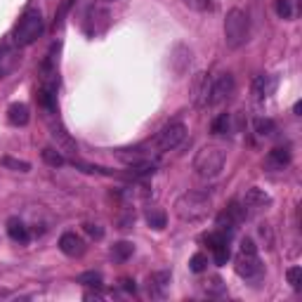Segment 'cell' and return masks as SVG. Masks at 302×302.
Listing matches in <instances>:
<instances>
[{"mask_svg":"<svg viewBox=\"0 0 302 302\" xmlns=\"http://www.w3.org/2000/svg\"><path fill=\"white\" fill-rule=\"evenodd\" d=\"M40 156H43V160L50 165V168H62L64 163H66L62 153H59L57 149H52V147H45V149L40 151Z\"/></svg>","mask_w":302,"mask_h":302,"instance_id":"obj_22","label":"cell"},{"mask_svg":"<svg viewBox=\"0 0 302 302\" xmlns=\"http://www.w3.org/2000/svg\"><path fill=\"white\" fill-rule=\"evenodd\" d=\"M234 95V76L222 73L213 78V90H210V104H222Z\"/></svg>","mask_w":302,"mask_h":302,"instance_id":"obj_9","label":"cell"},{"mask_svg":"<svg viewBox=\"0 0 302 302\" xmlns=\"http://www.w3.org/2000/svg\"><path fill=\"white\" fill-rule=\"evenodd\" d=\"M111 2H114V0H111Z\"/></svg>","mask_w":302,"mask_h":302,"instance_id":"obj_38","label":"cell"},{"mask_svg":"<svg viewBox=\"0 0 302 302\" xmlns=\"http://www.w3.org/2000/svg\"><path fill=\"white\" fill-rule=\"evenodd\" d=\"M83 229H85V234H90V236H92V239H102V236H104V229H102V227H99V224H83Z\"/></svg>","mask_w":302,"mask_h":302,"instance_id":"obj_34","label":"cell"},{"mask_svg":"<svg viewBox=\"0 0 302 302\" xmlns=\"http://www.w3.org/2000/svg\"><path fill=\"white\" fill-rule=\"evenodd\" d=\"M224 160H227V153H224L220 147H203V149L196 153L194 158V170L198 177L203 179H213L217 177L224 168Z\"/></svg>","mask_w":302,"mask_h":302,"instance_id":"obj_3","label":"cell"},{"mask_svg":"<svg viewBox=\"0 0 302 302\" xmlns=\"http://www.w3.org/2000/svg\"><path fill=\"white\" fill-rule=\"evenodd\" d=\"M45 31V24H43V14H40V9H26L21 19H19V24L14 26V45L19 47H28L31 43H36L38 38L43 36Z\"/></svg>","mask_w":302,"mask_h":302,"instance_id":"obj_2","label":"cell"},{"mask_svg":"<svg viewBox=\"0 0 302 302\" xmlns=\"http://www.w3.org/2000/svg\"><path fill=\"white\" fill-rule=\"evenodd\" d=\"M76 281L83 286H88V288H102V274H99V272H83Z\"/></svg>","mask_w":302,"mask_h":302,"instance_id":"obj_26","label":"cell"},{"mask_svg":"<svg viewBox=\"0 0 302 302\" xmlns=\"http://www.w3.org/2000/svg\"><path fill=\"white\" fill-rule=\"evenodd\" d=\"M59 250H62L64 255H69V258H80L85 253V243L73 231H66V234H62V239H59Z\"/></svg>","mask_w":302,"mask_h":302,"instance_id":"obj_12","label":"cell"},{"mask_svg":"<svg viewBox=\"0 0 302 302\" xmlns=\"http://www.w3.org/2000/svg\"><path fill=\"white\" fill-rule=\"evenodd\" d=\"M189 9H194V12H208V9L213 7V2L210 0H182Z\"/></svg>","mask_w":302,"mask_h":302,"instance_id":"obj_33","label":"cell"},{"mask_svg":"<svg viewBox=\"0 0 302 302\" xmlns=\"http://www.w3.org/2000/svg\"><path fill=\"white\" fill-rule=\"evenodd\" d=\"M133 253H135V246L130 241H118L111 248V258H114V262H125V260L133 258Z\"/></svg>","mask_w":302,"mask_h":302,"instance_id":"obj_17","label":"cell"},{"mask_svg":"<svg viewBox=\"0 0 302 302\" xmlns=\"http://www.w3.org/2000/svg\"><path fill=\"white\" fill-rule=\"evenodd\" d=\"M286 276H288V284L293 286L295 291H300V288H302V269H300V267H288Z\"/></svg>","mask_w":302,"mask_h":302,"instance_id":"obj_32","label":"cell"},{"mask_svg":"<svg viewBox=\"0 0 302 302\" xmlns=\"http://www.w3.org/2000/svg\"><path fill=\"white\" fill-rule=\"evenodd\" d=\"M189 267H191V272L201 274V272L208 269V258H205L203 253H196V255H191V260H189Z\"/></svg>","mask_w":302,"mask_h":302,"instance_id":"obj_30","label":"cell"},{"mask_svg":"<svg viewBox=\"0 0 302 302\" xmlns=\"http://www.w3.org/2000/svg\"><path fill=\"white\" fill-rule=\"evenodd\" d=\"M253 128H255V133H258L260 137H269V135L276 133V123L272 118H265V116L255 118V121H253Z\"/></svg>","mask_w":302,"mask_h":302,"instance_id":"obj_20","label":"cell"},{"mask_svg":"<svg viewBox=\"0 0 302 302\" xmlns=\"http://www.w3.org/2000/svg\"><path fill=\"white\" fill-rule=\"evenodd\" d=\"M203 288H205V293L208 295H222L224 291H227V284H224L220 276H210V279L205 281Z\"/></svg>","mask_w":302,"mask_h":302,"instance_id":"obj_27","label":"cell"},{"mask_svg":"<svg viewBox=\"0 0 302 302\" xmlns=\"http://www.w3.org/2000/svg\"><path fill=\"white\" fill-rule=\"evenodd\" d=\"M144 217H147V224H149L151 229H165V224H168V215L160 208H149Z\"/></svg>","mask_w":302,"mask_h":302,"instance_id":"obj_19","label":"cell"},{"mask_svg":"<svg viewBox=\"0 0 302 302\" xmlns=\"http://www.w3.org/2000/svg\"><path fill=\"white\" fill-rule=\"evenodd\" d=\"M248 40V14L243 9H229L224 19V43L229 50H239Z\"/></svg>","mask_w":302,"mask_h":302,"instance_id":"obj_4","label":"cell"},{"mask_svg":"<svg viewBox=\"0 0 302 302\" xmlns=\"http://www.w3.org/2000/svg\"><path fill=\"white\" fill-rule=\"evenodd\" d=\"M50 130H52V137L54 140H59V144H62L64 149H69L71 153H76V142L66 135V130H64L62 125H50Z\"/></svg>","mask_w":302,"mask_h":302,"instance_id":"obj_21","label":"cell"},{"mask_svg":"<svg viewBox=\"0 0 302 302\" xmlns=\"http://www.w3.org/2000/svg\"><path fill=\"white\" fill-rule=\"evenodd\" d=\"M241 253H258V246L253 243V239H243L241 241Z\"/></svg>","mask_w":302,"mask_h":302,"instance_id":"obj_35","label":"cell"},{"mask_svg":"<svg viewBox=\"0 0 302 302\" xmlns=\"http://www.w3.org/2000/svg\"><path fill=\"white\" fill-rule=\"evenodd\" d=\"M116 156L123 160V163H128V165H135V163H140V160H142V153H140L137 149H121Z\"/></svg>","mask_w":302,"mask_h":302,"instance_id":"obj_28","label":"cell"},{"mask_svg":"<svg viewBox=\"0 0 302 302\" xmlns=\"http://www.w3.org/2000/svg\"><path fill=\"white\" fill-rule=\"evenodd\" d=\"M213 78L210 73H196L194 80H191V99H194V104L198 109L203 107H210V90H213Z\"/></svg>","mask_w":302,"mask_h":302,"instance_id":"obj_6","label":"cell"},{"mask_svg":"<svg viewBox=\"0 0 302 302\" xmlns=\"http://www.w3.org/2000/svg\"><path fill=\"white\" fill-rule=\"evenodd\" d=\"M213 250V260H215V265H227L229 262V258H231V250H229V241H224V243H217L215 248H210Z\"/></svg>","mask_w":302,"mask_h":302,"instance_id":"obj_23","label":"cell"},{"mask_svg":"<svg viewBox=\"0 0 302 302\" xmlns=\"http://www.w3.org/2000/svg\"><path fill=\"white\" fill-rule=\"evenodd\" d=\"M121 286H123V291H128V293H135V291H137V286H135L133 279H121Z\"/></svg>","mask_w":302,"mask_h":302,"instance_id":"obj_36","label":"cell"},{"mask_svg":"<svg viewBox=\"0 0 302 302\" xmlns=\"http://www.w3.org/2000/svg\"><path fill=\"white\" fill-rule=\"evenodd\" d=\"M7 121L12 125H26L28 123V107L26 104H12L7 109Z\"/></svg>","mask_w":302,"mask_h":302,"instance_id":"obj_18","label":"cell"},{"mask_svg":"<svg viewBox=\"0 0 302 302\" xmlns=\"http://www.w3.org/2000/svg\"><path fill=\"white\" fill-rule=\"evenodd\" d=\"M191 66V50L184 43H177L170 50V69L175 76H184Z\"/></svg>","mask_w":302,"mask_h":302,"instance_id":"obj_10","label":"cell"},{"mask_svg":"<svg viewBox=\"0 0 302 302\" xmlns=\"http://www.w3.org/2000/svg\"><path fill=\"white\" fill-rule=\"evenodd\" d=\"M288 163H291V151L286 149V147H276V149H272L269 153H267V160H265V165L269 170H284Z\"/></svg>","mask_w":302,"mask_h":302,"instance_id":"obj_14","label":"cell"},{"mask_svg":"<svg viewBox=\"0 0 302 302\" xmlns=\"http://www.w3.org/2000/svg\"><path fill=\"white\" fill-rule=\"evenodd\" d=\"M243 205L250 210H262L267 205H272V196L267 194L265 189H248L243 196Z\"/></svg>","mask_w":302,"mask_h":302,"instance_id":"obj_13","label":"cell"},{"mask_svg":"<svg viewBox=\"0 0 302 302\" xmlns=\"http://www.w3.org/2000/svg\"><path fill=\"white\" fill-rule=\"evenodd\" d=\"M184 137H187V125L175 121V123H168L158 135H156L153 144H156L160 151H170L184 142Z\"/></svg>","mask_w":302,"mask_h":302,"instance_id":"obj_5","label":"cell"},{"mask_svg":"<svg viewBox=\"0 0 302 302\" xmlns=\"http://www.w3.org/2000/svg\"><path fill=\"white\" fill-rule=\"evenodd\" d=\"M236 274L243 279H260L262 276V262L258 253H241L236 255Z\"/></svg>","mask_w":302,"mask_h":302,"instance_id":"obj_7","label":"cell"},{"mask_svg":"<svg viewBox=\"0 0 302 302\" xmlns=\"http://www.w3.org/2000/svg\"><path fill=\"white\" fill-rule=\"evenodd\" d=\"M272 92H274V80L269 78V76H258V78L253 80V95H255V99H265Z\"/></svg>","mask_w":302,"mask_h":302,"instance_id":"obj_15","label":"cell"},{"mask_svg":"<svg viewBox=\"0 0 302 302\" xmlns=\"http://www.w3.org/2000/svg\"><path fill=\"white\" fill-rule=\"evenodd\" d=\"M2 165L9 170H17V172H28L31 170V165H28L26 160H17V158H12V156H5L2 158Z\"/></svg>","mask_w":302,"mask_h":302,"instance_id":"obj_31","label":"cell"},{"mask_svg":"<svg viewBox=\"0 0 302 302\" xmlns=\"http://www.w3.org/2000/svg\"><path fill=\"white\" fill-rule=\"evenodd\" d=\"M243 220H246V205L234 201V203H229L222 210V213L217 215V227H220V229H224V227H227V231L231 234V231L236 229V227H239Z\"/></svg>","mask_w":302,"mask_h":302,"instance_id":"obj_8","label":"cell"},{"mask_svg":"<svg viewBox=\"0 0 302 302\" xmlns=\"http://www.w3.org/2000/svg\"><path fill=\"white\" fill-rule=\"evenodd\" d=\"M7 234L12 241H17V243H26L28 241V229L26 224L21 222V220H17V217H12L7 222Z\"/></svg>","mask_w":302,"mask_h":302,"instance_id":"obj_16","label":"cell"},{"mask_svg":"<svg viewBox=\"0 0 302 302\" xmlns=\"http://www.w3.org/2000/svg\"><path fill=\"white\" fill-rule=\"evenodd\" d=\"M210 130H213V135H227V133H231V116L229 114H220L213 121Z\"/></svg>","mask_w":302,"mask_h":302,"instance_id":"obj_24","label":"cell"},{"mask_svg":"<svg viewBox=\"0 0 302 302\" xmlns=\"http://www.w3.org/2000/svg\"><path fill=\"white\" fill-rule=\"evenodd\" d=\"M14 66H17V57L12 52H7V50H0V78L7 76Z\"/></svg>","mask_w":302,"mask_h":302,"instance_id":"obj_25","label":"cell"},{"mask_svg":"<svg viewBox=\"0 0 302 302\" xmlns=\"http://www.w3.org/2000/svg\"><path fill=\"white\" fill-rule=\"evenodd\" d=\"M293 111H295V116H300V111H302V102H295Z\"/></svg>","mask_w":302,"mask_h":302,"instance_id":"obj_37","label":"cell"},{"mask_svg":"<svg viewBox=\"0 0 302 302\" xmlns=\"http://www.w3.org/2000/svg\"><path fill=\"white\" fill-rule=\"evenodd\" d=\"M274 12L279 19H291L293 9H291V0H274Z\"/></svg>","mask_w":302,"mask_h":302,"instance_id":"obj_29","label":"cell"},{"mask_svg":"<svg viewBox=\"0 0 302 302\" xmlns=\"http://www.w3.org/2000/svg\"><path fill=\"white\" fill-rule=\"evenodd\" d=\"M172 208H175V215H177L182 222H201L213 210L210 198L205 194H201V191H187V194H182L175 201Z\"/></svg>","mask_w":302,"mask_h":302,"instance_id":"obj_1","label":"cell"},{"mask_svg":"<svg viewBox=\"0 0 302 302\" xmlns=\"http://www.w3.org/2000/svg\"><path fill=\"white\" fill-rule=\"evenodd\" d=\"M168 286H170V272L168 269L153 272V274H149V279H147V293H149L151 298L163 300V298H165V291H168Z\"/></svg>","mask_w":302,"mask_h":302,"instance_id":"obj_11","label":"cell"}]
</instances>
